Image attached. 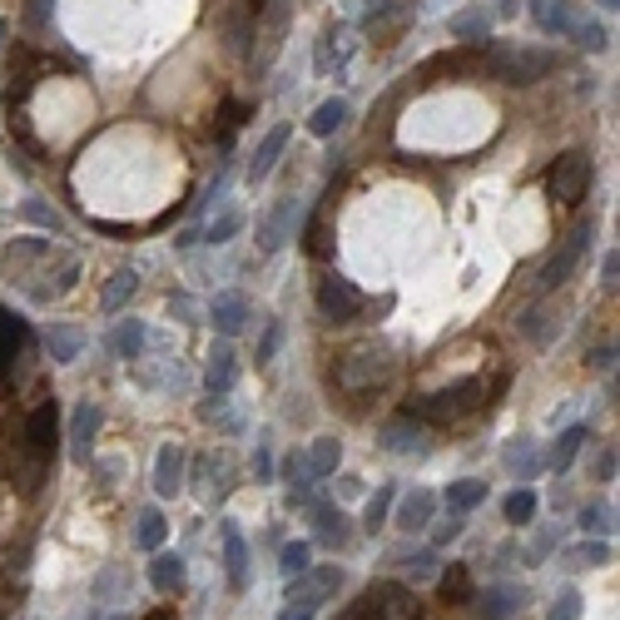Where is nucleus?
Segmentation results:
<instances>
[{"label":"nucleus","mask_w":620,"mask_h":620,"mask_svg":"<svg viewBox=\"0 0 620 620\" xmlns=\"http://www.w3.org/2000/svg\"><path fill=\"white\" fill-rule=\"evenodd\" d=\"M492 75L506 85H536L556 70V50H541V45H496L492 50Z\"/></svg>","instance_id":"1"},{"label":"nucleus","mask_w":620,"mask_h":620,"mask_svg":"<svg viewBox=\"0 0 620 620\" xmlns=\"http://www.w3.org/2000/svg\"><path fill=\"white\" fill-rule=\"evenodd\" d=\"M477 402H482V382L467 377V382H457V387L412 397V402H407V417H417V422H462Z\"/></svg>","instance_id":"2"},{"label":"nucleus","mask_w":620,"mask_h":620,"mask_svg":"<svg viewBox=\"0 0 620 620\" xmlns=\"http://www.w3.org/2000/svg\"><path fill=\"white\" fill-rule=\"evenodd\" d=\"M392 377V358H387V348H353V353H343V363H338V382L348 387V392H368V387H382Z\"/></svg>","instance_id":"3"},{"label":"nucleus","mask_w":620,"mask_h":620,"mask_svg":"<svg viewBox=\"0 0 620 620\" xmlns=\"http://www.w3.org/2000/svg\"><path fill=\"white\" fill-rule=\"evenodd\" d=\"M551 199L556 204H581L586 199V189H591V159L581 154V149H571V154H561L556 164H551Z\"/></svg>","instance_id":"4"},{"label":"nucleus","mask_w":620,"mask_h":620,"mask_svg":"<svg viewBox=\"0 0 620 620\" xmlns=\"http://www.w3.org/2000/svg\"><path fill=\"white\" fill-rule=\"evenodd\" d=\"M318 313H323L328 323H353V318L363 313V293H358L348 278L323 273V278H318Z\"/></svg>","instance_id":"5"},{"label":"nucleus","mask_w":620,"mask_h":620,"mask_svg":"<svg viewBox=\"0 0 620 620\" xmlns=\"http://www.w3.org/2000/svg\"><path fill=\"white\" fill-rule=\"evenodd\" d=\"M338 586H343V571H338V566H308L303 576H288V606H308V611H318Z\"/></svg>","instance_id":"6"},{"label":"nucleus","mask_w":620,"mask_h":620,"mask_svg":"<svg viewBox=\"0 0 620 620\" xmlns=\"http://www.w3.org/2000/svg\"><path fill=\"white\" fill-rule=\"evenodd\" d=\"M586 248H591V224H576V234H571L566 244L546 258V268H541L536 288H541V293H556V288L576 273V263H581V253H586Z\"/></svg>","instance_id":"7"},{"label":"nucleus","mask_w":620,"mask_h":620,"mask_svg":"<svg viewBox=\"0 0 620 620\" xmlns=\"http://www.w3.org/2000/svg\"><path fill=\"white\" fill-rule=\"evenodd\" d=\"M288 139H293L288 124H278V129H268V134L258 139V149H253V159H248V179H253V184L273 174V164H278V154L288 149Z\"/></svg>","instance_id":"8"},{"label":"nucleus","mask_w":620,"mask_h":620,"mask_svg":"<svg viewBox=\"0 0 620 620\" xmlns=\"http://www.w3.org/2000/svg\"><path fill=\"white\" fill-rule=\"evenodd\" d=\"M55 432H60V412H55V402H40V407L30 412V427H25V437H30V452H35L40 462L55 452Z\"/></svg>","instance_id":"9"},{"label":"nucleus","mask_w":620,"mask_h":620,"mask_svg":"<svg viewBox=\"0 0 620 620\" xmlns=\"http://www.w3.org/2000/svg\"><path fill=\"white\" fill-rule=\"evenodd\" d=\"M100 422H105V412L95 402H80L75 407V422H70V457L75 462H90V442H95Z\"/></svg>","instance_id":"10"},{"label":"nucleus","mask_w":620,"mask_h":620,"mask_svg":"<svg viewBox=\"0 0 620 620\" xmlns=\"http://www.w3.org/2000/svg\"><path fill=\"white\" fill-rule=\"evenodd\" d=\"M432 506H437V496L427 492V487H412V492L402 496V506H397V526H402L407 536H412V531H427Z\"/></svg>","instance_id":"11"},{"label":"nucleus","mask_w":620,"mask_h":620,"mask_svg":"<svg viewBox=\"0 0 620 620\" xmlns=\"http://www.w3.org/2000/svg\"><path fill=\"white\" fill-rule=\"evenodd\" d=\"M234 377H239V358H234V348H229V343H219V348L209 353L204 382H209V392H214V397H224V392L234 387Z\"/></svg>","instance_id":"12"},{"label":"nucleus","mask_w":620,"mask_h":620,"mask_svg":"<svg viewBox=\"0 0 620 620\" xmlns=\"http://www.w3.org/2000/svg\"><path fill=\"white\" fill-rule=\"evenodd\" d=\"M209 318H214V328H219L224 338L244 333V323H248V303H244V293H224V298H214Z\"/></svg>","instance_id":"13"},{"label":"nucleus","mask_w":620,"mask_h":620,"mask_svg":"<svg viewBox=\"0 0 620 620\" xmlns=\"http://www.w3.org/2000/svg\"><path fill=\"white\" fill-rule=\"evenodd\" d=\"M184 487V452L179 447H159V462H154V492L174 496Z\"/></svg>","instance_id":"14"},{"label":"nucleus","mask_w":620,"mask_h":620,"mask_svg":"<svg viewBox=\"0 0 620 620\" xmlns=\"http://www.w3.org/2000/svg\"><path fill=\"white\" fill-rule=\"evenodd\" d=\"M382 447L387 452H427V437H422V427L412 417H397V422L382 427Z\"/></svg>","instance_id":"15"},{"label":"nucleus","mask_w":620,"mask_h":620,"mask_svg":"<svg viewBox=\"0 0 620 620\" xmlns=\"http://www.w3.org/2000/svg\"><path fill=\"white\" fill-rule=\"evenodd\" d=\"M293 214H298V204L293 199H283L268 219H263V229H258V248L263 253H273V248H283V239H288V229H293Z\"/></svg>","instance_id":"16"},{"label":"nucleus","mask_w":620,"mask_h":620,"mask_svg":"<svg viewBox=\"0 0 620 620\" xmlns=\"http://www.w3.org/2000/svg\"><path fill=\"white\" fill-rule=\"evenodd\" d=\"M561 35H571L581 50H606V30L591 20V15H581L576 5H571V15H566V25H561Z\"/></svg>","instance_id":"17"},{"label":"nucleus","mask_w":620,"mask_h":620,"mask_svg":"<svg viewBox=\"0 0 620 620\" xmlns=\"http://www.w3.org/2000/svg\"><path fill=\"white\" fill-rule=\"evenodd\" d=\"M224 561H229V586H234V591H244V586H248V551H244L239 526H224Z\"/></svg>","instance_id":"18"},{"label":"nucleus","mask_w":620,"mask_h":620,"mask_svg":"<svg viewBox=\"0 0 620 620\" xmlns=\"http://www.w3.org/2000/svg\"><path fill=\"white\" fill-rule=\"evenodd\" d=\"M338 462H343V442H338V437H318V442H313V452H308V472H313V482L333 477V472H338Z\"/></svg>","instance_id":"19"},{"label":"nucleus","mask_w":620,"mask_h":620,"mask_svg":"<svg viewBox=\"0 0 620 620\" xmlns=\"http://www.w3.org/2000/svg\"><path fill=\"white\" fill-rule=\"evenodd\" d=\"M164 536H169V521H164V511L144 506V511H139V526H134V541H139V551H159V546H164Z\"/></svg>","instance_id":"20"},{"label":"nucleus","mask_w":620,"mask_h":620,"mask_svg":"<svg viewBox=\"0 0 620 620\" xmlns=\"http://www.w3.org/2000/svg\"><path fill=\"white\" fill-rule=\"evenodd\" d=\"M25 343V323L10 313V308H0V377L10 372V363H15V348Z\"/></svg>","instance_id":"21"},{"label":"nucleus","mask_w":620,"mask_h":620,"mask_svg":"<svg viewBox=\"0 0 620 620\" xmlns=\"http://www.w3.org/2000/svg\"><path fill=\"white\" fill-rule=\"evenodd\" d=\"M134 293H139V273L120 268V273H115V278L105 283V293H100V308H105V313H120V308L129 303V298H134Z\"/></svg>","instance_id":"22"},{"label":"nucleus","mask_w":620,"mask_h":620,"mask_svg":"<svg viewBox=\"0 0 620 620\" xmlns=\"http://www.w3.org/2000/svg\"><path fill=\"white\" fill-rule=\"evenodd\" d=\"M283 482H288V501H308L313 472H308V457H303V452H288V457H283Z\"/></svg>","instance_id":"23"},{"label":"nucleus","mask_w":620,"mask_h":620,"mask_svg":"<svg viewBox=\"0 0 620 620\" xmlns=\"http://www.w3.org/2000/svg\"><path fill=\"white\" fill-rule=\"evenodd\" d=\"M492 35V10H462L452 15V40H487Z\"/></svg>","instance_id":"24"},{"label":"nucleus","mask_w":620,"mask_h":620,"mask_svg":"<svg viewBox=\"0 0 620 620\" xmlns=\"http://www.w3.org/2000/svg\"><path fill=\"white\" fill-rule=\"evenodd\" d=\"M45 348H50V358H55V363H75V358H80V348H85V333H80V328H50Z\"/></svg>","instance_id":"25"},{"label":"nucleus","mask_w":620,"mask_h":620,"mask_svg":"<svg viewBox=\"0 0 620 620\" xmlns=\"http://www.w3.org/2000/svg\"><path fill=\"white\" fill-rule=\"evenodd\" d=\"M586 427H566L561 437H556V452H551V472H566L576 457H581V447H586Z\"/></svg>","instance_id":"26"},{"label":"nucleus","mask_w":620,"mask_h":620,"mask_svg":"<svg viewBox=\"0 0 620 620\" xmlns=\"http://www.w3.org/2000/svg\"><path fill=\"white\" fill-rule=\"evenodd\" d=\"M501 462H506V472L511 477H536V467H541V457H536V447L521 437V442H511L506 452H501Z\"/></svg>","instance_id":"27"},{"label":"nucleus","mask_w":620,"mask_h":620,"mask_svg":"<svg viewBox=\"0 0 620 620\" xmlns=\"http://www.w3.org/2000/svg\"><path fill=\"white\" fill-rule=\"evenodd\" d=\"M536 506H541V501H536L531 487H516V492L501 501V511H506V521H511V526H531V521H536Z\"/></svg>","instance_id":"28"},{"label":"nucleus","mask_w":620,"mask_h":620,"mask_svg":"<svg viewBox=\"0 0 620 620\" xmlns=\"http://www.w3.org/2000/svg\"><path fill=\"white\" fill-rule=\"evenodd\" d=\"M566 15H571V0H531V20H536L546 35H561Z\"/></svg>","instance_id":"29"},{"label":"nucleus","mask_w":620,"mask_h":620,"mask_svg":"<svg viewBox=\"0 0 620 620\" xmlns=\"http://www.w3.org/2000/svg\"><path fill=\"white\" fill-rule=\"evenodd\" d=\"M343 120H348V105H343V100H323V105L313 110L308 129H313L318 139H328V134H338V129H343Z\"/></svg>","instance_id":"30"},{"label":"nucleus","mask_w":620,"mask_h":620,"mask_svg":"<svg viewBox=\"0 0 620 620\" xmlns=\"http://www.w3.org/2000/svg\"><path fill=\"white\" fill-rule=\"evenodd\" d=\"M149 581H154V591H179L184 586V561L179 556H154Z\"/></svg>","instance_id":"31"},{"label":"nucleus","mask_w":620,"mask_h":620,"mask_svg":"<svg viewBox=\"0 0 620 620\" xmlns=\"http://www.w3.org/2000/svg\"><path fill=\"white\" fill-rule=\"evenodd\" d=\"M606 561H611V546H606V541H581V546H571V551H566V566H571V571L606 566Z\"/></svg>","instance_id":"32"},{"label":"nucleus","mask_w":620,"mask_h":620,"mask_svg":"<svg viewBox=\"0 0 620 620\" xmlns=\"http://www.w3.org/2000/svg\"><path fill=\"white\" fill-rule=\"evenodd\" d=\"M487 492H492L487 482H452V487H447V506H452V511H472V506L487 501Z\"/></svg>","instance_id":"33"},{"label":"nucleus","mask_w":620,"mask_h":620,"mask_svg":"<svg viewBox=\"0 0 620 620\" xmlns=\"http://www.w3.org/2000/svg\"><path fill=\"white\" fill-rule=\"evenodd\" d=\"M313 526H318V536L333 541V546L348 541V526H343V511H338V506H318V511H313Z\"/></svg>","instance_id":"34"},{"label":"nucleus","mask_w":620,"mask_h":620,"mask_svg":"<svg viewBox=\"0 0 620 620\" xmlns=\"http://www.w3.org/2000/svg\"><path fill=\"white\" fill-rule=\"evenodd\" d=\"M442 601H452V606H467V601H472V576H467V566L442 571Z\"/></svg>","instance_id":"35"},{"label":"nucleus","mask_w":620,"mask_h":620,"mask_svg":"<svg viewBox=\"0 0 620 620\" xmlns=\"http://www.w3.org/2000/svg\"><path fill=\"white\" fill-rule=\"evenodd\" d=\"M377 620H432V616H427V611H422V606H417L412 596L392 591V596L382 601V616H377Z\"/></svg>","instance_id":"36"},{"label":"nucleus","mask_w":620,"mask_h":620,"mask_svg":"<svg viewBox=\"0 0 620 620\" xmlns=\"http://www.w3.org/2000/svg\"><path fill=\"white\" fill-rule=\"evenodd\" d=\"M278 566H283V576H303L313 566V546L308 541H288L283 556H278Z\"/></svg>","instance_id":"37"},{"label":"nucleus","mask_w":620,"mask_h":620,"mask_svg":"<svg viewBox=\"0 0 620 620\" xmlns=\"http://www.w3.org/2000/svg\"><path fill=\"white\" fill-rule=\"evenodd\" d=\"M521 601H526V591H521V586H496V591H487V616H492V620L496 616H511Z\"/></svg>","instance_id":"38"},{"label":"nucleus","mask_w":620,"mask_h":620,"mask_svg":"<svg viewBox=\"0 0 620 620\" xmlns=\"http://www.w3.org/2000/svg\"><path fill=\"white\" fill-rule=\"evenodd\" d=\"M139 348H144V323L129 318L120 333H115V353H120V358H139Z\"/></svg>","instance_id":"39"},{"label":"nucleus","mask_w":620,"mask_h":620,"mask_svg":"<svg viewBox=\"0 0 620 620\" xmlns=\"http://www.w3.org/2000/svg\"><path fill=\"white\" fill-rule=\"evenodd\" d=\"M387 511H392V487H377V492H372V501H368V511H363V526H368V531H377V526L387 521Z\"/></svg>","instance_id":"40"},{"label":"nucleus","mask_w":620,"mask_h":620,"mask_svg":"<svg viewBox=\"0 0 620 620\" xmlns=\"http://www.w3.org/2000/svg\"><path fill=\"white\" fill-rule=\"evenodd\" d=\"M462 531H467V511H447V521H437V531H432V546H447Z\"/></svg>","instance_id":"41"},{"label":"nucleus","mask_w":620,"mask_h":620,"mask_svg":"<svg viewBox=\"0 0 620 620\" xmlns=\"http://www.w3.org/2000/svg\"><path fill=\"white\" fill-rule=\"evenodd\" d=\"M581 526H586L591 536H606V531H616V516H611L606 506H586V511H581Z\"/></svg>","instance_id":"42"},{"label":"nucleus","mask_w":620,"mask_h":620,"mask_svg":"<svg viewBox=\"0 0 620 620\" xmlns=\"http://www.w3.org/2000/svg\"><path fill=\"white\" fill-rule=\"evenodd\" d=\"M333 35H338V25H328L323 40H318V75H328V70L343 60V50H333Z\"/></svg>","instance_id":"43"},{"label":"nucleus","mask_w":620,"mask_h":620,"mask_svg":"<svg viewBox=\"0 0 620 620\" xmlns=\"http://www.w3.org/2000/svg\"><path fill=\"white\" fill-rule=\"evenodd\" d=\"M546 620H581V596L566 586V591L556 596V606H551V616H546Z\"/></svg>","instance_id":"44"},{"label":"nucleus","mask_w":620,"mask_h":620,"mask_svg":"<svg viewBox=\"0 0 620 620\" xmlns=\"http://www.w3.org/2000/svg\"><path fill=\"white\" fill-rule=\"evenodd\" d=\"M278 343H283V323H268V333H263V343H258V368H268L273 363V353H278Z\"/></svg>","instance_id":"45"},{"label":"nucleus","mask_w":620,"mask_h":620,"mask_svg":"<svg viewBox=\"0 0 620 620\" xmlns=\"http://www.w3.org/2000/svg\"><path fill=\"white\" fill-rule=\"evenodd\" d=\"M239 224H244L239 214H224V219H214V224H209V244H224V239H234V234H239Z\"/></svg>","instance_id":"46"},{"label":"nucleus","mask_w":620,"mask_h":620,"mask_svg":"<svg viewBox=\"0 0 620 620\" xmlns=\"http://www.w3.org/2000/svg\"><path fill=\"white\" fill-rule=\"evenodd\" d=\"M308 253H328V229H323V214H313V224H308Z\"/></svg>","instance_id":"47"},{"label":"nucleus","mask_w":620,"mask_h":620,"mask_svg":"<svg viewBox=\"0 0 620 620\" xmlns=\"http://www.w3.org/2000/svg\"><path fill=\"white\" fill-rule=\"evenodd\" d=\"M20 214H25L30 224H45V229H60V214H50V209H45V204H35V199H30V204H25Z\"/></svg>","instance_id":"48"},{"label":"nucleus","mask_w":620,"mask_h":620,"mask_svg":"<svg viewBox=\"0 0 620 620\" xmlns=\"http://www.w3.org/2000/svg\"><path fill=\"white\" fill-rule=\"evenodd\" d=\"M591 368H616V343H611V348H596V353H591Z\"/></svg>","instance_id":"49"},{"label":"nucleus","mask_w":620,"mask_h":620,"mask_svg":"<svg viewBox=\"0 0 620 620\" xmlns=\"http://www.w3.org/2000/svg\"><path fill=\"white\" fill-rule=\"evenodd\" d=\"M596 477H601V482H611V477H616V447H611V452L601 457V467H596Z\"/></svg>","instance_id":"50"},{"label":"nucleus","mask_w":620,"mask_h":620,"mask_svg":"<svg viewBox=\"0 0 620 620\" xmlns=\"http://www.w3.org/2000/svg\"><path fill=\"white\" fill-rule=\"evenodd\" d=\"M278 620H313V611H308V606H283Z\"/></svg>","instance_id":"51"},{"label":"nucleus","mask_w":620,"mask_h":620,"mask_svg":"<svg viewBox=\"0 0 620 620\" xmlns=\"http://www.w3.org/2000/svg\"><path fill=\"white\" fill-rule=\"evenodd\" d=\"M601 273H606V283H616V273H620V258H616V248L606 253V263H601Z\"/></svg>","instance_id":"52"},{"label":"nucleus","mask_w":620,"mask_h":620,"mask_svg":"<svg viewBox=\"0 0 620 620\" xmlns=\"http://www.w3.org/2000/svg\"><path fill=\"white\" fill-rule=\"evenodd\" d=\"M224 124L239 129V124H244V105H224Z\"/></svg>","instance_id":"53"},{"label":"nucleus","mask_w":620,"mask_h":620,"mask_svg":"<svg viewBox=\"0 0 620 620\" xmlns=\"http://www.w3.org/2000/svg\"><path fill=\"white\" fill-rule=\"evenodd\" d=\"M253 472H258V482H268V472H273V462H268V452H258V457H253Z\"/></svg>","instance_id":"54"},{"label":"nucleus","mask_w":620,"mask_h":620,"mask_svg":"<svg viewBox=\"0 0 620 620\" xmlns=\"http://www.w3.org/2000/svg\"><path fill=\"white\" fill-rule=\"evenodd\" d=\"M144 620H174V611H154V616H144Z\"/></svg>","instance_id":"55"},{"label":"nucleus","mask_w":620,"mask_h":620,"mask_svg":"<svg viewBox=\"0 0 620 620\" xmlns=\"http://www.w3.org/2000/svg\"><path fill=\"white\" fill-rule=\"evenodd\" d=\"M343 620H368V611H348V616Z\"/></svg>","instance_id":"56"},{"label":"nucleus","mask_w":620,"mask_h":620,"mask_svg":"<svg viewBox=\"0 0 620 620\" xmlns=\"http://www.w3.org/2000/svg\"><path fill=\"white\" fill-rule=\"evenodd\" d=\"M5 35H10V25H5V20H0V45H5Z\"/></svg>","instance_id":"57"},{"label":"nucleus","mask_w":620,"mask_h":620,"mask_svg":"<svg viewBox=\"0 0 620 620\" xmlns=\"http://www.w3.org/2000/svg\"><path fill=\"white\" fill-rule=\"evenodd\" d=\"M596 5H606V10H616V5H620V0H596Z\"/></svg>","instance_id":"58"},{"label":"nucleus","mask_w":620,"mask_h":620,"mask_svg":"<svg viewBox=\"0 0 620 620\" xmlns=\"http://www.w3.org/2000/svg\"><path fill=\"white\" fill-rule=\"evenodd\" d=\"M248 5H253V10H258V5H263V0H248Z\"/></svg>","instance_id":"59"},{"label":"nucleus","mask_w":620,"mask_h":620,"mask_svg":"<svg viewBox=\"0 0 620 620\" xmlns=\"http://www.w3.org/2000/svg\"><path fill=\"white\" fill-rule=\"evenodd\" d=\"M115 620H124V616H115Z\"/></svg>","instance_id":"60"}]
</instances>
